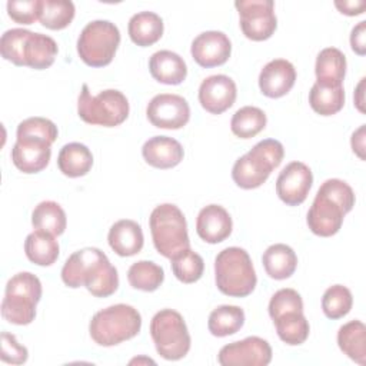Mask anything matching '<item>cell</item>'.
Returning a JSON list of instances; mask_svg holds the SVG:
<instances>
[{
	"label": "cell",
	"mask_w": 366,
	"mask_h": 366,
	"mask_svg": "<svg viewBox=\"0 0 366 366\" xmlns=\"http://www.w3.org/2000/svg\"><path fill=\"white\" fill-rule=\"evenodd\" d=\"M61 280L71 289L84 286L96 297H107L119 287L117 269L97 247H84L70 254L63 264Z\"/></svg>",
	"instance_id": "cell-1"
},
{
	"label": "cell",
	"mask_w": 366,
	"mask_h": 366,
	"mask_svg": "<svg viewBox=\"0 0 366 366\" xmlns=\"http://www.w3.org/2000/svg\"><path fill=\"white\" fill-rule=\"evenodd\" d=\"M353 206V189L340 179H327L319 187L307 212V226L316 236H333L340 230L345 214Z\"/></svg>",
	"instance_id": "cell-2"
},
{
	"label": "cell",
	"mask_w": 366,
	"mask_h": 366,
	"mask_svg": "<svg viewBox=\"0 0 366 366\" xmlns=\"http://www.w3.org/2000/svg\"><path fill=\"white\" fill-rule=\"evenodd\" d=\"M0 51L3 59L16 66L43 70L54 63L59 47L54 39L26 29H10L1 34Z\"/></svg>",
	"instance_id": "cell-3"
},
{
	"label": "cell",
	"mask_w": 366,
	"mask_h": 366,
	"mask_svg": "<svg viewBox=\"0 0 366 366\" xmlns=\"http://www.w3.org/2000/svg\"><path fill=\"white\" fill-rule=\"evenodd\" d=\"M214 282L217 289L226 296H249L257 283L249 253L237 246L219 252L214 259Z\"/></svg>",
	"instance_id": "cell-4"
},
{
	"label": "cell",
	"mask_w": 366,
	"mask_h": 366,
	"mask_svg": "<svg viewBox=\"0 0 366 366\" xmlns=\"http://www.w3.org/2000/svg\"><path fill=\"white\" fill-rule=\"evenodd\" d=\"M283 156L285 149L279 140H260L246 154L234 162L232 179L242 189H256L262 186L270 176L272 170L282 163Z\"/></svg>",
	"instance_id": "cell-5"
},
{
	"label": "cell",
	"mask_w": 366,
	"mask_h": 366,
	"mask_svg": "<svg viewBox=\"0 0 366 366\" xmlns=\"http://www.w3.org/2000/svg\"><path fill=\"white\" fill-rule=\"evenodd\" d=\"M142 329V316L130 305L117 303L94 313L89 325L90 337L100 346H114L134 337Z\"/></svg>",
	"instance_id": "cell-6"
},
{
	"label": "cell",
	"mask_w": 366,
	"mask_h": 366,
	"mask_svg": "<svg viewBox=\"0 0 366 366\" xmlns=\"http://www.w3.org/2000/svg\"><path fill=\"white\" fill-rule=\"evenodd\" d=\"M149 226L153 244L162 256L172 259L180 250L190 247L186 217L176 204L156 206L150 213Z\"/></svg>",
	"instance_id": "cell-7"
},
{
	"label": "cell",
	"mask_w": 366,
	"mask_h": 366,
	"mask_svg": "<svg viewBox=\"0 0 366 366\" xmlns=\"http://www.w3.org/2000/svg\"><path fill=\"white\" fill-rule=\"evenodd\" d=\"M41 299V282L30 272H20L9 279L1 302L3 317L19 326L36 317V306Z\"/></svg>",
	"instance_id": "cell-8"
},
{
	"label": "cell",
	"mask_w": 366,
	"mask_h": 366,
	"mask_svg": "<svg viewBox=\"0 0 366 366\" xmlns=\"http://www.w3.org/2000/svg\"><path fill=\"white\" fill-rule=\"evenodd\" d=\"M129 110V100L120 90L107 89L93 96L87 84L81 86L77 99V114L83 122L94 126L114 127L127 119Z\"/></svg>",
	"instance_id": "cell-9"
},
{
	"label": "cell",
	"mask_w": 366,
	"mask_h": 366,
	"mask_svg": "<svg viewBox=\"0 0 366 366\" xmlns=\"http://www.w3.org/2000/svg\"><path fill=\"white\" fill-rule=\"evenodd\" d=\"M150 336L157 353L166 360L183 359L190 350V335L183 316L173 309H162L150 322Z\"/></svg>",
	"instance_id": "cell-10"
},
{
	"label": "cell",
	"mask_w": 366,
	"mask_h": 366,
	"mask_svg": "<svg viewBox=\"0 0 366 366\" xmlns=\"http://www.w3.org/2000/svg\"><path fill=\"white\" fill-rule=\"evenodd\" d=\"M120 44V31L109 20L87 23L77 39V53L90 67H104L112 63Z\"/></svg>",
	"instance_id": "cell-11"
},
{
	"label": "cell",
	"mask_w": 366,
	"mask_h": 366,
	"mask_svg": "<svg viewBox=\"0 0 366 366\" xmlns=\"http://www.w3.org/2000/svg\"><path fill=\"white\" fill-rule=\"evenodd\" d=\"M234 7L239 11L240 29L247 39L263 41L272 37L277 27L272 0H237Z\"/></svg>",
	"instance_id": "cell-12"
},
{
	"label": "cell",
	"mask_w": 366,
	"mask_h": 366,
	"mask_svg": "<svg viewBox=\"0 0 366 366\" xmlns=\"http://www.w3.org/2000/svg\"><path fill=\"white\" fill-rule=\"evenodd\" d=\"M272 360V347L259 336H249L224 345L217 355L222 366H267Z\"/></svg>",
	"instance_id": "cell-13"
},
{
	"label": "cell",
	"mask_w": 366,
	"mask_h": 366,
	"mask_svg": "<svg viewBox=\"0 0 366 366\" xmlns=\"http://www.w3.org/2000/svg\"><path fill=\"white\" fill-rule=\"evenodd\" d=\"M146 116L149 122L159 129H182L190 119V106L179 94H156L147 104Z\"/></svg>",
	"instance_id": "cell-14"
},
{
	"label": "cell",
	"mask_w": 366,
	"mask_h": 366,
	"mask_svg": "<svg viewBox=\"0 0 366 366\" xmlns=\"http://www.w3.org/2000/svg\"><path fill=\"white\" fill-rule=\"evenodd\" d=\"M313 174L309 166L302 162H290L279 173L276 180V193L287 206L302 204L312 187Z\"/></svg>",
	"instance_id": "cell-15"
},
{
	"label": "cell",
	"mask_w": 366,
	"mask_h": 366,
	"mask_svg": "<svg viewBox=\"0 0 366 366\" xmlns=\"http://www.w3.org/2000/svg\"><path fill=\"white\" fill-rule=\"evenodd\" d=\"M190 53L199 66L210 69L227 61L232 53V43L223 31L209 30L194 37Z\"/></svg>",
	"instance_id": "cell-16"
},
{
	"label": "cell",
	"mask_w": 366,
	"mask_h": 366,
	"mask_svg": "<svg viewBox=\"0 0 366 366\" xmlns=\"http://www.w3.org/2000/svg\"><path fill=\"white\" fill-rule=\"evenodd\" d=\"M236 96V83L226 74L209 76L199 87V102L202 107L212 114H220L230 109Z\"/></svg>",
	"instance_id": "cell-17"
},
{
	"label": "cell",
	"mask_w": 366,
	"mask_h": 366,
	"mask_svg": "<svg viewBox=\"0 0 366 366\" xmlns=\"http://www.w3.org/2000/svg\"><path fill=\"white\" fill-rule=\"evenodd\" d=\"M51 143L34 137H17L11 149V162L23 173H39L49 164Z\"/></svg>",
	"instance_id": "cell-18"
},
{
	"label": "cell",
	"mask_w": 366,
	"mask_h": 366,
	"mask_svg": "<svg viewBox=\"0 0 366 366\" xmlns=\"http://www.w3.org/2000/svg\"><path fill=\"white\" fill-rule=\"evenodd\" d=\"M296 81V69L286 59L270 60L259 74L260 92L270 99L287 94Z\"/></svg>",
	"instance_id": "cell-19"
},
{
	"label": "cell",
	"mask_w": 366,
	"mask_h": 366,
	"mask_svg": "<svg viewBox=\"0 0 366 366\" xmlns=\"http://www.w3.org/2000/svg\"><path fill=\"white\" fill-rule=\"evenodd\" d=\"M232 229V217L220 204H207L197 214L196 232L206 243L216 244L223 242L230 236Z\"/></svg>",
	"instance_id": "cell-20"
},
{
	"label": "cell",
	"mask_w": 366,
	"mask_h": 366,
	"mask_svg": "<svg viewBox=\"0 0 366 366\" xmlns=\"http://www.w3.org/2000/svg\"><path fill=\"white\" fill-rule=\"evenodd\" d=\"M143 159L156 169H172L183 160L182 144L169 136H154L144 142L142 147Z\"/></svg>",
	"instance_id": "cell-21"
},
{
	"label": "cell",
	"mask_w": 366,
	"mask_h": 366,
	"mask_svg": "<svg viewBox=\"0 0 366 366\" xmlns=\"http://www.w3.org/2000/svg\"><path fill=\"white\" fill-rule=\"evenodd\" d=\"M107 242L116 254L122 257L134 256L143 249V230L137 222L122 219L110 227Z\"/></svg>",
	"instance_id": "cell-22"
},
{
	"label": "cell",
	"mask_w": 366,
	"mask_h": 366,
	"mask_svg": "<svg viewBox=\"0 0 366 366\" xmlns=\"http://www.w3.org/2000/svg\"><path fill=\"white\" fill-rule=\"evenodd\" d=\"M149 70L154 80L163 84H180L187 76V66L177 53L159 50L149 60Z\"/></svg>",
	"instance_id": "cell-23"
},
{
	"label": "cell",
	"mask_w": 366,
	"mask_h": 366,
	"mask_svg": "<svg viewBox=\"0 0 366 366\" xmlns=\"http://www.w3.org/2000/svg\"><path fill=\"white\" fill-rule=\"evenodd\" d=\"M346 67L347 63L343 51L336 47H326L316 57V81L325 86H342Z\"/></svg>",
	"instance_id": "cell-24"
},
{
	"label": "cell",
	"mask_w": 366,
	"mask_h": 366,
	"mask_svg": "<svg viewBox=\"0 0 366 366\" xmlns=\"http://www.w3.org/2000/svg\"><path fill=\"white\" fill-rule=\"evenodd\" d=\"M127 31L134 44L147 47L163 36V20L154 11H139L130 17Z\"/></svg>",
	"instance_id": "cell-25"
},
{
	"label": "cell",
	"mask_w": 366,
	"mask_h": 366,
	"mask_svg": "<svg viewBox=\"0 0 366 366\" xmlns=\"http://www.w3.org/2000/svg\"><path fill=\"white\" fill-rule=\"evenodd\" d=\"M262 262L269 277L283 280L295 273L297 266V256L290 246L285 243H276L264 250Z\"/></svg>",
	"instance_id": "cell-26"
},
{
	"label": "cell",
	"mask_w": 366,
	"mask_h": 366,
	"mask_svg": "<svg viewBox=\"0 0 366 366\" xmlns=\"http://www.w3.org/2000/svg\"><path fill=\"white\" fill-rule=\"evenodd\" d=\"M57 166L64 176L80 177L90 172L93 166V154L83 143H67L59 152Z\"/></svg>",
	"instance_id": "cell-27"
},
{
	"label": "cell",
	"mask_w": 366,
	"mask_h": 366,
	"mask_svg": "<svg viewBox=\"0 0 366 366\" xmlns=\"http://www.w3.org/2000/svg\"><path fill=\"white\" fill-rule=\"evenodd\" d=\"M337 345L353 362L366 365V326L360 320H350L339 327Z\"/></svg>",
	"instance_id": "cell-28"
},
{
	"label": "cell",
	"mask_w": 366,
	"mask_h": 366,
	"mask_svg": "<svg viewBox=\"0 0 366 366\" xmlns=\"http://www.w3.org/2000/svg\"><path fill=\"white\" fill-rule=\"evenodd\" d=\"M24 253L34 264L50 266L59 257V243L53 234L34 230L24 240Z\"/></svg>",
	"instance_id": "cell-29"
},
{
	"label": "cell",
	"mask_w": 366,
	"mask_h": 366,
	"mask_svg": "<svg viewBox=\"0 0 366 366\" xmlns=\"http://www.w3.org/2000/svg\"><path fill=\"white\" fill-rule=\"evenodd\" d=\"M31 224L36 230L50 233L53 236H60L66 230L67 219L63 207L53 202H40L31 213Z\"/></svg>",
	"instance_id": "cell-30"
},
{
	"label": "cell",
	"mask_w": 366,
	"mask_h": 366,
	"mask_svg": "<svg viewBox=\"0 0 366 366\" xmlns=\"http://www.w3.org/2000/svg\"><path fill=\"white\" fill-rule=\"evenodd\" d=\"M244 325V312L234 305H222L212 310L207 320L209 332L213 336L224 337L234 335Z\"/></svg>",
	"instance_id": "cell-31"
},
{
	"label": "cell",
	"mask_w": 366,
	"mask_h": 366,
	"mask_svg": "<svg viewBox=\"0 0 366 366\" xmlns=\"http://www.w3.org/2000/svg\"><path fill=\"white\" fill-rule=\"evenodd\" d=\"M309 104L320 116H332L345 104L343 86H325L315 83L309 92Z\"/></svg>",
	"instance_id": "cell-32"
},
{
	"label": "cell",
	"mask_w": 366,
	"mask_h": 366,
	"mask_svg": "<svg viewBox=\"0 0 366 366\" xmlns=\"http://www.w3.org/2000/svg\"><path fill=\"white\" fill-rule=\"evenodd\" d=\"M277 336L290 346L302 345L310 332V326L303 312H289L273 320Z\"/></svg>",
	"instance_id": "cell-33"
},
{
	"label": "cell",
	"mask_w": 366,
	"mask_h": 366,
	"mask_svg": "<svg viewBox=\"0 0 366 366\" xmlns=\"http://www.w3.org/2000/svg\"><path fill=\"white\" fill-rule=\"evenodd\" d=\"M267 123L264 112L254 106H244L236 110L230 120L232 133L240 139H250L259 134Z\"/></svg>",
	"instance_id": "cell-34"
},
{
	"label": "cell",
	"mask_w": 366,
	"mask_h": 366,
	"mask_svg": "<svg viewBox=\"0 0 366 366\" xmlns=\"http://www.w3.org/2000/svg\"><path fill=\"white\" fill-rule=\"evenodd\" d=\"M127 280L133 289L154 292L164 280V270L152 260H139L129 267Z\"/></svg>",
	"instance_id": "cell-35"
},
{
	"label": "cell",
	"mask_w": 366,
	"mask_h": 366,
	"mask_svg": "<svg viewBox=\"0 0 366 366\" xmlns=\"http://www.w3.org/2000/svg\"><path fill=\"white\" fill-rule=\"evenodd\" d=\"M74 13V4L70 0H41L39 20L46 29L61 30L71 23Z\"/></svg>",
	"instance_id": "cell-36"
},
{
	"label": "cell",
	"mask_w": 366,
	"mask_h": 366,
	"mask_svg": "<svg viewBox=\"0 0 366 366\" xmlns=\"http://www.w3.org/2000/svg\"><path fill=\"white\" fill-rule=\"evenodd\" d=\"M172 272L182 283L197 282L204 270L203 257L190 247L180 250L170 259Z\"/></svg>",
	"instance_id": "cell-37"
},
{
	"label": "cell",
	"mask_w": 366,
	"mask_h": 366,
	"mask_svg": "<svg viewBox=\"0 0 366 366\" xmlns=\"http://www.w3.org/2000/svg\"><path fill=\"white\" fill-rule=\"evenodd\" d=\"M353 305L352 292L343 285H333L326 289L322 297V310L329 319H340L346 316Z\"/></svg>",
	"instance_id": "cell-38"
},
{
	"label": "cell",
	"mask_w": 366,
	"mask_h": 366,
	"mask_svg": "<svg viewBox=\"0 0 366 366\" xmlns=\"http://www.w3.org/2000/svg\"><path fill=\"white\" fill-rule=\"evenodd\" d=\"M57 126L46 117H29L19 123L16 137H34L53 143L57 139Z\"/></svg>",
	"instance_id": "cell-39"
},
{
	"label": "cell",
	"mask_w": 366,
	"mask_h": 366,
	"mask_svg": "<svg viewBox=\"0 0 366 366\" xmlns=\"http://www.w3.org/2000/svg\"><path fill=\"white\" fill-rule=\"evenodd\" d=\"M289 312H303L302 296L290 287L277 290L269 302V315L272 320Z\"/></svg>",
	"instance_id": "cell-40"
},
{
	"label": "cell",
	"mask_w": 366,
	"mask_h": 366,
	"mask_svg": "<svg viewBox=\"0 0 366 366\" xmlns=\"http://www.w3.org/2000/svg\"><path fill=\"white\" fill-rule=\"evenodd\" d=\"M41 0H10L7 1V14L19 24H33L39 20Z\"/></svg>",
	"instance_id": "cell-41"
},
{
	"label": "cell",
	"mask_w": 366,
	"mask_h": 366,
	"mask_svg": "<svg viewBox=\"0 0 366 366\" xmlns=\"http://www.w3.org/2000/svg\"><path fill=\"white\" fill-rule=\"evenodd\" d=\"M27 357H29V352L26 346L20 345L14 335L3 332L0 359L10 365H23L27 362Z\"/></svg>",
	"instance_id": "cell-42"
},
{
	"label": "cell",
	"mask_w": 366,
	"mask_h": 366,
	"mask_svg": "<svg viewBox=\"0 0 366 366\" xmlns=\"http://www.w3.org/2000/svg\"><path fill=\"white\" fill-rule=\"evenodd\" d=\"M365 37H366V21L362 20L352 29V33H350V47L359 56H363L366 53Z\"/></svg>",
	"instance_id": "cell-43"
},
{
	"label": "cell",
	"mask_w": 366,
	"mask_h": 366,
	"mask_svg": "<svg viewBox=\"0 0 366 366\" xmlns=\"http://www.w3.org/2000/svg\"><path fill=\"white\" fill-rule=\"evenodd\" d=\"M335 6L337 10L346 16H359L366 9V1L363 0H343V1H335Z\"/></svg>",
	"instance_id": "cell-44"
},
{
	"label": "cell",
	"mask_w": 366,
	"mask_h": 366,
	"mask_svg": "<svg viewBox=\"0 0 366 366\" xmlns=\"http://www.w3.org/2000/svg\"><path fill=\"white\" fill-rule=\"evenodd\" d=\"M352 149L353 152L363 160L365 159V124H362L353 134H352Z\"/></svg>",
	"instance_id": "cell-45"
},
{
	"label": "cell",
	"mask_w": 366,
	"mask_h": 366,
	"mask_svg": "<svg viewBox=\"0 0 366 366\" xmlns=\"http://www.w3.org/2000/svg\"><path fill=\"white\" fill-rule=\"evenodd\" d=\"M363 87H365V77L360 79V81H359V84H357V87L355 90V103H356L357 110L362 112V113H365V107H363V103H365V100H363Z\"/></svg>",
	"instance_id": "cell-46"
}]
</instances>
